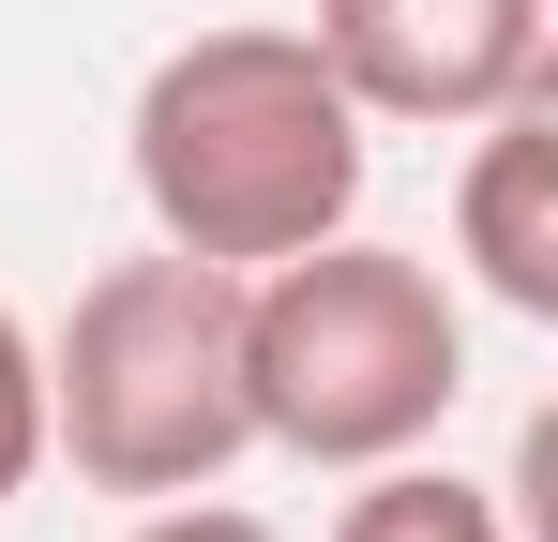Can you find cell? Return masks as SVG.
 <instances>
[{"label": "cell", "mask_w": 558, "mask_h": 542, "mask_svg": "<svg viewBox=\"0 0 558 542\" xmlns=\"http://www.w3.org/2000/svg\"><path fill=\"white\" fill-rule=\"evenodd\" d=\"M121 167H136V211L151 242H182L211 271H272L332 226H363V167L377 121L332 90V61L272 30V15H227V30H182L151 76H136V121H121Z\"/></svg>", "instance_id": "obj_1"}, {"label": "cell", "mask_w": 558, "mask_h": 542, "mask_svg": "<svg viewBox=\"0 0 558 542\" xmlns=\"http://www.w3.org/2000/svg\"><path fill=\"white\" fill-rule=\"evenodd\" d=\"M242 407H257V452H287V467L438 452V422L468 407L453 271L408 242H363V226L242 271Z\"/></svg>", "instance_id": "obj_2"}, {"label": "cell", "mask_w": 558, "mask_h": 542, "mask_svg": "<svg viewBox=\"0 0 558 542\" xmlns=\"http://www.w3.org/2000/svg\"><path fill=\"white\" fill-rule=\"evenodd\" d=\"M46 452L92 497H196L257 452L242 407V271L182 257H106L76 317L46 332Z\"/></svg>", "instance_id": "obj_3"}, {"label": "cell", "mask_w": 558, "mask_h": 542, "mask_svg": "<svg viewBox=\"0 0 558 542\" xmlns=\"http://www.w3.org/2000/svg\"><path fill=\"white\" fill-rule=\"evenodd\" d=\"M302 46L332 61V90L363 121H408V136H468L483 106L544 90V0H317Z\"/></svg>", "instance_id": "obj_4"}, {"label": "cell", "mask_w": 558, "mask_h": 542, "mask_svg": "<svg viewBox=\"0 0 558 542\" xmlns=\"http://www.w3.org/2000/svg\"><path fill=\"white\" fill-rule=\"evenodd\" d=\"M453 257L498 317L558 332V76L468 121V181H453Z\"/></svg>", "instance_id": "obj_5"}, {"label": "cell", "mask_w": 558, "mask_h": 542, "mask_svg": "<svg viewBox=\"0 0 558 542\" xmlns=\"http://www.w3.org/2000/svg\"><path fill=\"white\" fill-rule=\"evenodd\" d=\"M332 542H513V513L453 482V467H423V452H392V467H348V513Z\"/></svg>", "instance_id": "obj_6"}, {"label": "cell", "mask_w": 558, "mask_h": 542, "mask_svg": "<svg viewBox=\"0 0 558 542\" xmlns=\"http://www.w3.org/2000/svg\"><path fill=\"white\" fill-rule=\"evenodd\" d=\"M46 482V332L0 301V513Z\"/></svg>", "instance_id": "obj_7"}, {"label": "cell", "mask_w": 558, "mask_h": 542, "mask_svg": "<svg viewBox=\"0 0 558 542\" xmlns=\"http://www.w3.org/2000/svg\"><path fill=\"white\" fill-rule=\"evenodd\" d=\"M121 542H287V528H272V513H242V497H211V482H196V497H151V513H136Z\"/></svg>", "instance_id": "obj_8"}]
</instances>
